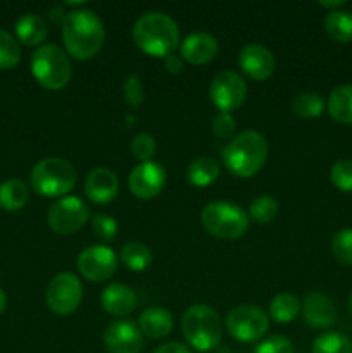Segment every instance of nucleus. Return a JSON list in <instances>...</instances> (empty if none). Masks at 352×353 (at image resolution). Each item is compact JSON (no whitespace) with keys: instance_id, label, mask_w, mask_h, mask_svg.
<instances>
[{"instance_id":"obj_1","label":"nucleus","mask_w":352,"mask_h":353,"mask_svg":"<svg viewBox=\"0 0 352 353\" xmlns=\"http://www.w3.org/2000/svg\"><path fill=\"white\" fill-rule=\"evenodd\" d=\"M106 40V30L95 12L71 10L62 19V41L69 55L79 61L95 57Z\"/></svg>"},{"instance_id":"obj_2","label":"nucleus","mask_w":352,"mask_h":353,"mask_svg":"<svg viewBox=\"0 0 352 353\" xmlns=\"http://www.w3.org/2000/svg\"><path fill=\"white\" fill-rule=\"evenodd\" d=\"M133 41L147 55L166 59L178 47L179 31L168 14L147 12L135 23Z\"/></svg>"},{"instance_id":"obj_3","label":"nucleus","mask_w":352,"mask_h":353,"mask_svg":"<svg viewBox=\"0 0 352 353\" xmlns=\"http://www.w3.org/2000/svg\"><path fill=\"white\" fill-rule=\"evenodd\" d=\"M268 159V141L257 131H244L223 150V164L238 178L257 174Z\"/></svg>"},{"instance_id":"obj_4","label":"nucleus","mask_w":352,"mask_h":353,"mask_svg":"<svg viewBox=\"0 0 352 353\" xmlns=\"http://www.w3.org/2000/svg\"><path fill=\"white\" fill-rule=\"evenodd\" d=\"M182 333L195 350H214L221 343L219 316L202 303L190 307L182 317Z\"/></svg>"},{"instance_id":"obj_5","label":"nucleus","mask_w":352,"mask_h":353,"mask_svg":"<svg viewBox=\"0 0 352 353\" xmlns=\"http://www.w3.org/2000/svg\"><path fill=\"white\" fill-rule=\"evenodd\" d=\"M31 186L40 195L62 196L71 192L76 185V171L68 161L57 157L41 159L31 169Z\"/></svg>"},{"instance_id":"obj_6","label":"nucleus","mask_w":352,"mask_h":353,"mask_svg":"<svg viewBox=\"0 0 352 353\" xmlns=\"http://www.w3.org/2000/svg\"><path fill=\"white\" fill-rule=\"evenodd\" d=\"M31 72L47 90H62L71 79V62L57 45H41L31 57Z\"/></svg>"},{"instance_id":"obj_7","label":"nucleus","mask_w":352,"mask_h":353,"mask_svg":"<svg viewBox=\"0 0 352 353\" xmlns=\"http://www.w3.org/2000/svg\"><path fill=\"white\" fill-rule=\"evenodd\" d=\"M202 226L213 236L237 240L248 230V217L242 207L231 202H213L200 214Z\"/></svg>"},{"instance_id":"obj_8","label":"nucleus","mask_w":352,"mask_h":353,"mask_svg":"<svg viewBox=\"0 0 352 353\" xmlns=\"http://www.w3.org/2000/svg\"><path fill=\"white\" fill-rule=\"evenodd\" d=\"M83 299V286L71 272H61L48 283L45 300L52 312L57 316H69L79 307Z\"/></svg>"},{"instance_id":"obj_9","label":"nucleus","mask_w":352,"mask_h":353,"mask_svg":"<svg viewBox=\"0 0 352 353\" xmlns=\"http://www.w3.org/2000/svg\"><path fill=\"white\" fill-rule=\"evenodd\" d=\"M269 327V319L261 309L254 305L235 307L226 317V330L235 340L251 343L264 336Z\"/></svg>"},{"instance_id":"obj_10","label":"nucleus","mask_w":352,"mask_h":353,"mask_svg":"<svg viewBox=\"0 0 352 353\" xmlns=\"http://www.w3.org/2000/svg\"><path fill=\"white\" fill-rule=\"evenodd\" d=\"M90 209L78 196H64L48 210V226L57 234H72L85 226Z\"/></svg>"},{"instance_id":"obj_11","label":"nucleus","mask_w":352,"mask_h":353,"mask_svg":"<svg viewBox=\"0 0 352 353\" xmlns=\"http://www.w3.org/2000/svg\"><path fill=\"white\" fill-rule=\"evenodd\" d=\"M211 100L221 112L237 110L247 97V85L244 78L233 71H221L214 76L209 88Z\"/></svg>"},{"instance_id":"obj_12","label":"nucleus","mask_w":352,"mask_h":353,"mask_svg":"<svg viewBox=\"0 0 352 353\" xmlns=\"http://www.w3.org/2000/svg\"><path fill=\"white\" fill-rule=\"evenodd\" d=\"M117 259L110 248L104 245H93L85 248L78 257V271L88 281L102 283L114 274Z\"/></svg>"},{"instance_id":"obj_13","label":"nucleus","mask_w":352,"mask_h":353,"mask_svg":"<svg viewBox=\"0 0 352 353\" xmlns=\"http://www.w3.org/2000/svg\"><path fill=\"white\" fill-rule=\"evenodd\" d=\"M166 185V171L157 162H141L128 178V186L135 196L141 200H148L157 196Z\"/></svg>"},{"instance_id":"obj_14","label":"nucleus","mask_w":352,"mask_h":353,"mask_svg":"<svg viewBox=\"0 0 352 353\" xmlns=\"http://www.w3.org/2000/svg\"><path fill=\"white\" fill-rule=\"evenodd\" d=\"M104 345L109 353H140L144 334L128 321H116L104 331Z\"/></svg>"},{"instance_id":"obj_15","label":"nucleus","mask_w":352,"mask_h":353,"mask_svg":"<svg viewBox=\"0 0 352 353\" xmlns=\"http://www.w3.org/2000/svg\"><path fill=\"white\" fill-rule=\"evenodd\" d=\"M238 65L248 78L264 81L275 71V57L262 45L251 43L245 45L238 54Z\"/></svg>"},{"instance_id":"obj_16","label":"nucleus","mask_w":352,"mask_h":353,"mask_svg":"<svg viewBox=\"0 0 352 353\" xmlns=\"http://www.w3.org/2000/svg\"><path fill=\"white\" fill-rule=\"evenodd\" d=\"M119 192V181L117 176L107 168H97L86 176L85 193L93 203H109L113 202Z\"/></svg>"},{"instance_id":"obj_17","label":"nucleus","mask_w":352,"mask_h":353,"mask_svg":"<svg viewBox=\"0 0 352 353\" xmlns=\"http://www.w3.org/2000/svg\"><path fill=\"white\" fill-rule=\"evenodd\" d=\"M302 314L306 323L311 327L316 330H324L335 324L337 321V309L331 299L320 292H311L309 295L304 299L302 303Z\"/></svg>"},{"instance_id":"obj_18","label":"nucleus","mask_w":352,"mask_h":353,"mask_svg":"<svg viewBox=\"0 0 352 353\" xmlns=\"http://www.w3.org/2000/svg\"><path fill=\"white\" fill-rule=\"evenodd\" d=\"M217 54V40L211 33H193L182 43L183 61L193 65H202L213 61Z\"/></svg>"},{"instance_id":"obj_19","label":"nucleus","mask_w":352,"mask_h":353,"mask_svg":"<svg viewBox=\"0 0 352 353\" xmlns=\"http://www.w3.org/2000/svg\"><path fill=\"white\" fill-rule=\"evenodd\" d=\"M102 309L114 317H126L137 307V295L133 290L121 283L109 285L100 296Z\"/></svg>"},{"instance_id":"obj_20","label":"nucleus","mask_w":352,"mask_h":353,"mask_svg":"<svg viewBox=\"0 0 352 353\" xmlns=\"http://www.w3.org/2000/svg\"><path fill=\"white\" fill-rule=\"evenodd\" d=\"M138 330L152 340H161L173 331V316L161 307H150L138 317Z\"/></svg>"},{"instance_id":"obj_21","label":"nucleus","mask_w":352,"mask_h":353,"mask_svg":"<svg viewBox=\"0 0 352 353\" xmlns=\"http://www.w3.org/2000/svg\"><path fill=\"white\" fill-rule=\"evenodd\" d=\"M16 34L17 40L28 47L40 45L48 34L47 23L38 14H24L17 19Z\"/></svg>"},{"instance_id":"obj_22","label":"nucleus","mask_w":352,"mask_h":353,"mask_svg":"<svg viewBox=\"0 0 352 353\" xmlns=\"http://www.w3.org/2000/svg\"><path fill=\"white\" fill-rule=\"evenodd\" d=\"M328 112L337 123L352 124V85L337 86L330 93Z\"/></svg>"},{"instance_id":"obj_23","label":"nucleus","mask_w":352,"mask_h":353,"mask_svg":"<svg viewBox=\"0 0 352 353\" xmlns=\"http://www.w3.org/2000/svg\"><path fill=\"white\" fill-rule=\"evenodd\" d=\"M217 176H219V164L213 157L195 159L186 169V179L193 186H199V188H206V186L213 185Z\"/></svg>"},{"instance_id":"obj_24","label":"nucleus","mask_w":352,"mask_h":353,"mask_svg":"<svg viewBox=\"0 0 352 353\" xmlns=\"http://www.w3.org/2000/svg\"><path fill=\"white\" fill-rule=\"evenodd\" d=\"M30 193L28 186L21 179L10 178L0 185V207L9 212H16L26 205Z\"/></svg>"},{"instance_id":"obj_25","label":"nucleus","mask_w":352,"mask_h":353,"mask_svg":"<svg viewBox=\"0 0 352 353\" xmlns=\"http://www.w3.org/2000/svg\"><path fill=\"white\" fill-rule=\"evenodd\" d=\"M324 30L338 43L352 41V12L349 10H330L324 17Z\"/></svg>"},{"instance_id":"obj_26","label":"nucleus","mask_w":352,"mask_h":353,"mask_svg":"<svg viewBox=\"0 0 352 353\" xmlns=\"http://www.w3.org/2000/svg\"><path fill=\"white\" fill-rule=\"evenodd\" d=\"M269 314L280 324L292 323L300 314V300L292 293H280L269 303Z\"/></svg>"},{"instance_id":"obj_27","label":"nucleus","mask_w":352,"mask_h":353,"mask_svg":"<svg viewBox=\"0 0 352 353\" xmlns=\"http://www.w3.org/2000/svg\"><path fill=\"white\" fill-rule=\"evenodd\" d=\"M121 262L130 271H144L150 265L152 254L141 241H130L121 248Z\"/></svg>"},{"instance_id":"obj_28","label":"nucleus","mask_w":352,"mask_h":353,"mask_svg":"<svg viewBox=\"0 0 352 353\" xmlns=\"http://www.w3.org/2000/svg\"><path fill=\"white\" fill-rule=\"evenodd\" d=\"M292 110L297 117L302 119H314L320 117L324 110V100L320 93L304 92L295 95L292 100Z\"/></svg>"},{"instance_id":"obj_29","label":"nucleus","mask_w":352,"mask_h":353,"mask_svg":"<svg viewBox=\"0 0 352 353\" xmlns=\"http://www.w3.org/2000/svg\"><path fill=\"white\" fill-rule=\"evenodd\" d=\"M313 353H352V343L340 333H324L314 341Z\"/></svg>"},{"instance_id":"obj_30","label":"nucleus","mask_w":352,"mask_h":353,"mask_svg":"<svg viewBox=\"0 0 352 353\" xmlns=\"http://www.w3.org/2000/svg\"><path fill=\"white\" fill-rule=\"evenodd\" d=\"M248 214H251L252 221L255 223H271L278 214V202L269 195H261L255 200H252L251 207H248Z\"/></svg>"},{"instance_id":"obj_31","label":"nucleus","mask_w":352,"mask_h":353,"mask_svg":"<svg viewBox=\"0 0 352 353\" xmlns=\"http://www.w3.org/2000/svg\"><path fill=\"white\" fill-rule=\"evenodd\" d=\"M21 47L16 38L6 30H0V69H10L19 62Z\"/></svg>"},{"instance_id":"obj_32","label":"nucleus","mask_w":352,"mask_h":353,"mask_svg":"<svg viewBox=\"0 0 352 353\" xmlns=\"http://www.w3.org/2000/svg\"><path fill=\"white\" fill-rule=\"evenodd\" d=\"M331 252L344 265H352V230H340L331 240Z\"/></svg>"},{"instance_id":"obj_33","label":"nucleus","mask_w":352,"mask_h":353,"mask_svg":"<svg viewBox=\"0 0 352 353\" xmlns=\"http://www.w3.org/2000/svg\"><path fill=\"white\" fill-rule=\"evenodd\" d=\"M331 183L335 185V188H338L340 192H352V161L351 159H344V161L335 162L333 168L330 171Z\"/></svg>"},{"instance_id":"obj_34","label":"nucleus","mask_w":352,"mask_h":353,"mask_svg":"<svg viewBox=\"0 0 352 353\" xmlns=\"http://www.w3.org/2000/svg\"><path fill=\"white\" fill-rule=\"evenodd\" d=\"M131 154L140 162H148L155 154V141L148 133H138L131 140Z\"/></svg>"},{"instance_id":"obj_35","label":"nucleus","mask_w":352,"mask_h":353,"mask_svg":"<svg viewBox=\"0 0 352 353\" xmlns=\"http://www.w3.org/2000/svg\"><path fill=\"white\" fill-rule=\"evenodd\" d=\"M92 226L97 236H99L102 241H110L117 233L116 219L107 216V214H97V216H93Z\"/></svg>"},{"instance_id":"obj_36","label":"nucleus","mask_w":352,"mask_h":353,"mask_svg":"<svg viewBox=\"0 0 352 353\" xmlns=\"http://www.w3.org/2000/svg\"><path fill=\"white\" fill-rule=\"evenodd\" d=\"M254 353H293V345L285 336H271L259 343Z\"/></svg>"},{"instance_id":"obj_37","label":"nucleus","mask_w":352,"mask_h":353,"mask_svg":"<svg viewBox=\"0 0 352 353\" xmlns=\"http://www.w3.org/2000/svg\"><path fill=\"white\" fill-rule=\"evenodd\" d=\"M124 100L130 103L131 107H138L144 100V86H141L140 78L138 76H130V78L124 81L123 86Z\"/></svg>"},{"instance_id":"obj_38","label":"nucleus","mask_w":352,"mask_h":353,"mask_svg":"<svg viewBox=\"0 0 352 353\" xmlns=\"http://www.w3.org/2000/svg\"><path fill=\"white\" fill-rule=\"evenodd\" d=\"M235 119L231 114L228 112H219L216 117L213 119V133L216 134L217 138H231V134L235 133Z\"/></svg>"},{"instance_id":"obj_39","label":"nucleus","mask_w":352,"mask_h":353,"mask_svg":"<svg viewBox=\"0 0 352 353\" xmlns=\"http://www.w3.org/2000/svg\"><path fill=\"white\" fill-rule=\"evenodd\" d=\"M154 353H192L185 345L176 343V341H171V343H164L161 347H157Z\"/></svg>"},{"instance_id":"obj_40","label":"nucleus","mask_w":352,"mask_h":353,"mask_svg":"<svg viewBox=\"0 0 352 353\" xmlns=\"http://www.w3.org/2000/svg\"><path fill=\"white\" fill-rule=\"evenodd\" d=\"M164 61H166V69H168L169 72H173V74H176V72H179L183 69L182 59L176 57V55H173V54L168 55Z\"/></svg>"},{"instance_id":"obj_41","label":"nucleus","mask_w":352,"mask_h":353,"mask_svg":"<svg viewBox=\"0 0 352 353\" xmlns=\"http://www.w3.org/2000/svg\"><path fill=\"white\" fill-rule=\"evenodd\" d=\"M320 6L324 7V9L338 10V7H344L345 2H344V0H335V2H326V0H321Z\"/></svg>"},{"instance_id":"obj_42","label":"nucleus","mask_w":352,"mask_h":353,"mask_svg":"<svg viewBox=\"0 0 352 353\" xmlns=\"http://www.w3.org/2000/svg\"><path fill=\"white\" fill-rule=\"evenodd\" d=\"M6 305H7V296H6V293H3V290L0 288V314L6 310Z\"/></svg>"},{"instance_id":"obj_43","label":"nucleus","mask_w":352,"mask_h":353,"mask_svg":"<svg viewBox=\"0 0 352 353\" xmlns=\"http://www.w3.org/2000/svg\"><path fill=\"white\" fill-rule=\"evenodd\" d=\"M347 309H349V312H351V316H352V293H351V296H349V302H347Z\"/></svg>"}]
</instances>
